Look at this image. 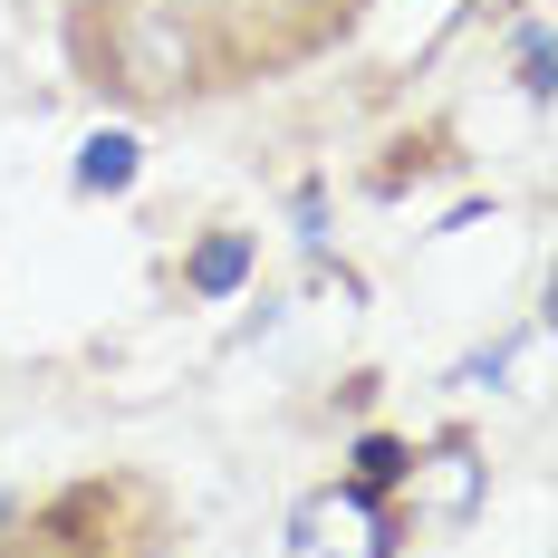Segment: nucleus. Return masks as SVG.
Returning a JSON list of instances; mask_svg holds the SVG:
<instances>
[{
    "label": "nucleus",
    "mask_w": 558,
    "mask_h": 558,
    "mask_svg": "<svg viewBox=\"0 0 558 558\" xmlns=\"http://www.w3.org/2000/svg\"><path fill=\"white\" fill-rule=\"evenodd\" d=\"M289 558H386V520H376V492H308L289 510Z\"/></svg>",
    "instance_id": "nucleus-1"
},
{
    "label": "nucleus",
    "mask_w": 558,
    "mask_h": 558,
    "mask_svg": "<svg viewBox=\"0 0 558 558\" xmlns=\"http://www.w3.org/2000/svg\"><path fill=\"white\" fill-rule=\"evenodd\" d=\"M241 279H251V241H241V231H213V241L193 251V289H203V299H231Z\"/></svg>",
    "instance_id": "nucleus-2"
},
{
    "label": "nucleus",
    "mask_w": 558,
    "mask_h": 558,
    "mask_svg": "<svg viewBox=\"0 0 558 558\" xmlns=\"http://www.w3.org/2000/svg\"><path fill=\"white\" fill-rule=\"evenodd\" d=\"M77 183L87 193H125L135 183V135H87L77 145Z\"/></svg>",
    "instance_id": "nucleus-3"
},
{
    "label": "nucleus",
    "mask_w": 558,
    "mask_h": 558,
    "mask_svg": "<svg viewBox=\"0 0 558 558\" xmlns=\"http://www.w3.org/2000/svg\"><path fill=\"white\" fill-rule=\"evenodd\" d=\"M404 472H414V452H404V444H386V434L356 444V492H395Z\"/></svg>",
    "instance_id": "nucleus-4"
},
{
    "label": "nucleus",
    "mask_w": 558,
    "mask_h": 558,
    "mask_svg": "<svg viewBox=\"0 0 558 558\" xmlns=\"http://www.w3.org/2000/svg\"><path fill=\"white\" fill-rule=\"evenodd\" d=\"M520 87L549 97V29H520Z\"/></svg>",
    "instance_id": "nucleus-5"
},
{
    "label": "nucleus",
    "mask_w": 558,
    "mask_h": 558,
    "mask_svg": "<svg viewBox=\"0 0 558 558\" xmlns=\"http://www.w3.org/2000/svg\"><path fill=\"white\" fill-rule=\"evenodd\" d=\"M0 520H10V492H0Z\"/></svg>",
    "instance_id": "nucleus-6"
}]
</instances>
